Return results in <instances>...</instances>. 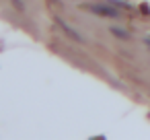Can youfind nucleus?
I'll list each match as a JSON object with an SVG mask.
<instances>
[{
  "label": "nucleus",
  "mask_w": 150,
  "mask_h": 140,
  "mask_svg": "<svg viewBox=\"0 0 150 140\" xmlns=\"http://www.w3.org/2000/svg\"><path fill=\"white\" fill-rule=\"evenodd\" d=\"M84 11H91V13H95V15H99V17H119V11L117 9H113V6H109V4H84L82 6Z\"/></svg>",
  "instance_id": "obj_1"
},
{
  "label": "nucleus",
  "mask_w": 150,
  "mask_h": 140,
  "mask_svg": "<svg viewBox=\"0 0 150 140\" xmlns=\"http://www.w3.org/2000/svg\"><path fill=\"white\" fill-rule=\"evenodd\" d=\"M56 23H58V25H60V27L64 29V33H66L68 37H72L74 41H82V37H80V35H78V33H76V31H74V29H72L70 25H66V23H64V21H62L60 17H56Z\"/></svg>",
  "instance_id": "obj_2"
},
{
  "label": "nucleus",
  "mask_w": 150,
  "mask_h": 140,
  "mask_svg": "<svg viewBox=\"0 0 150 140\" xmlns=\"http://www.w3.org/2000/svg\"><path fill=\"white\" fill-rule=\"evenodd\" d=\"M111 33H113V35H117V37H121V39H127V37H129V35H127V33H123L121 29H111Z\"/></svg>",
  "instance_id": "obj_3"
},
{
  "label": "nucleus",
  "mask_w": 150,
  "mask_h": 140,
  "mask_svg": "<svg viewBox=\"0 0 150 140\" xmlns=\"http://www.w3.org/2000/svg\"><path fill=\"white\" fill-rule=\"evenodd\" d=\"M140 11H142V15H150V6L148 4H140Z\"/></svg>",
  "instance_id": "obj_4"
},
{
  "label": "nucleus",
  "mask_w": 150,
  "mask_h": 140,
  "mask_svg": "<svg viewBox=\"0 0 150 140\" xmlns=\"http://www.w3.org/2000/svg\"><path fill=\"white\" fill-rule=\"evenodd\" d=\"M13 4H17L19 9H23V2H19V0H13Z\"/></svg>",
  "instance_id": "obj_5"
}]
</instances>
